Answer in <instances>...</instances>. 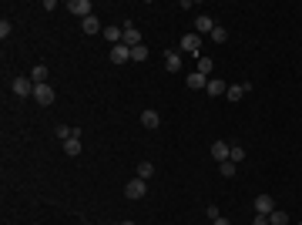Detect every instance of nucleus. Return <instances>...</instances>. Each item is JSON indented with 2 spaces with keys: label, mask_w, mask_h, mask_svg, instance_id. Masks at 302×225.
Masks as SVG:
<instances>
[{
  "label": "nucleus",
  "mask_w": 302,
  "mask_h": 225,
  "mask_svg": "<svg viewBox=\"0 0 302 225\" xmlns=\"http://www.w3.org/2000/svg\"><path fill=\"white\" fill-rule=\"evenodd\" d=\"M178 51H181V54L202 57V37H198V34H185V37L178 40Z\"/></svg>",
  "instance_id": "nucleus-1"
},
{
  "label": "nucleus",
  "mask_w": 302,
  "mask_h": 225,
  "mask_svg": "<svg viewBox=\"0 0 302 225\" xmlns=\"http://www.w3.org/2000/svg\"><path fill=\"white\" fill-rule=\"evenodd\" d=\"M124 195H128L131 202H141V198L148 195V182H145V178H131V182L124 185Z\"/></svg>",
  "instance_id": "nucleus-2"
},
{
  "label": "nucleus",
  "mask_w": 302,
  "mask_h": 225,
  "mask_svg": "<svg viewBox=\"0 0 302 225\" xmlns=\"http://www.w3.org/2000/svg\"><path fill=\"white\" fill-rule=\"evenodd\" d=\"M10 91L17 94V97H30V94H34V81H30V77H14V81H10Z\"/></svg>",
  "instance_id": "nucleus-3"
},
{
  "label": "nucleus",
  "mask_w": 302,
  "mask_h": 225,
  "mask_svg": "<svg viewBox=\"0 0 302 225\" xmlns=\"http://www.w3.org/2000/svg\"><path fill=\"white\" fill-rule=\"evenodd\" d=\"M34 101H37L40 108L54 104V88H51V84H34Z\"/></svg>",
  "instance_id": "nucleus-4"
},
{
  "label": "nucleus",
  "mask_w": 302,
  "mask_h": 225,
  "mask_svg": "<svg viewBox=\"0 0 302 225\" xmlns=\"http://www.w3.org/2000/svg\"><path fill=\"white\" fill-rule=\"evenodd\" d=\"M67 10H71V14H74V17H91V10H94V7H91V0H71V3H67Z\"/></svg>",
  "instance_id": "nucleus-5"
},
{
  "label": "nucleus",
  "mask_w": 302,
  "mask_h": 225,
  "mask_svg": "<svg viewBox=\"0 0 302 225\" xmlns=\"http://www.w3.org/2000/svg\"><path fill=\"white\" fill-rule=\"evenodd\" d=\"M111 61L114 64H128V61H131V47H128V44H114L111 47Z\"/></svg>",
  "instance_id": "nucleus-6"
},
{
  "label": "nucleus",
  "mask_w": 302,
  "mask_h": 225,
  "mask_svg": "<svg viewBox=\"0 0 302 225\" xmlns=\"http://www.w3.org/2000/svg\"><path fill=\"white\" fill-rule=\"evenodd\" d=\"M211 31H215V20L208 17V14H198L195 17V34L202 37V34H211Z\"/></svg>",
  "instance_id": "nucleus-7"
},
{
  "label": "nucleus",
  "mask_w": 302,
  "mask_h": 225,
  "mask_svg": "<svg viewBox=\"0 0 302 225\" xmlns=\"http://www.w3.org/2000/svg\"><path fill=\"white\" fill-rule=\"evenodd\" d=\"M121 27H124V40H121V44H128V47H138V44H141V34H138V27H134L131 20H128V24H121Z\"/></svg>",
  "instance_id": "nucleus-8"
},
{
  "label": "nucleus",
  "mask_w": 302,
  "mask_h": 225,
  "mask_svg": "<svg viewBox=\"0 0 302 225\" xmlns=\"http://www.w3.org/2000/svg\"><path fill=\"white\" fill-rule=\"evenodd\" d=\"M141 125H145L148 131H154V128L161 125V114L154 111V108H145V111H141Z\"/></svg>",
  "instance_id": "nucleus-9"
},
{
  "label": "nucleus",
  "mask_w": 302,
  "mask_h": 225,
  "mask_svg": "<svg viewBox=\"0 0 302 225\" xmlns=\"http://www.w3.org/2000/svg\"><path fill=\"white\" fill-rule=\"evenodd\" d=\"M272 212H275L272 195H259V198H255V215H272Z\"/></svg>",
  "instance_id": "nucleus-10"
},
{
  "label": "nucleus",
  "mask_w": 302,
  "mask_h": 225,
  "mask_svg": "<svg viewBox=\"0 0 302 225\" xmlns=\"http://www.w3.org/2000/svg\"><path fill=\"white\" fill-rule=\"evenodd\" d=\"M81 31H84L88 37H94V34H101V31H104V27H101V20H97L94 14H91V17H84V20H81Z\"/></svg>",
  "instance_id": "nucleus-11"
},
{
  "label": "nucleus",
  "mask_w": 302,
  "mask_h": 225,
  "mask_svg": "<svg viewBox=\"0 0 302 225\" xmlns=\"http://www.w3.org/2000/svg\"><path fill=\"white\" fill-rule=\"evenodd\" d=\"M228 155H232V145H225V141H215L211 145V158L222 165V161H228Z\"/></svg>",
  "instance_id": "nucleus-12"
},
{
  "label": "nucleus",
  "mask_w": 302,
  "mask_h": 225,
  "mask_svg": "<svg viewBox=\"0 0 302 225\" xmlns=\"http://www.w3.org/2000/svg\"><path fill=\"white\" fill-rule=\"evenodd\" d=\"M165 67H168V74L181 71V51H168V54H165Z\"/></svg>",
  "instance_id": "nucleus-13"
},
{
  "label": "nucleus",
  "mask_w": 302,
  "mask_h": 225,
  "mask_svg": "<svg viewBox=\"0 0 302 225\" xmlns=\"http://www.w3.org/2000/svg\"><path fill=\"white\" fill-rule=\"evenodd\" d=\"M208 94H211V97H222V94L228 91V84L225 81H218V77H208V88H205Z\"/></svg>",
  "instance_id": "nucleus-14"
},
{
  "label": "nucleus",
  "mask_w": 302,
  "mask_h": 225,
  "mask_svg": "<svg viewBox=\"0 0 302 225\" xmlns=\"http://www.w3.org/2000/svg\"><path fill=\"white\" fill-rule=\"evenodd\" d=\"M245 94H248V84H228L225 97H228V101H242Z\"/></svg>",
  "instance_id": "nucleus-15"
},
{
  "label": "nucleus",
  "mask_w": 302,
  "mask_h": 225,
  "mask_svg": "<svg viewBox=\"0 0 302 225\" xmlns=\"http://www.w3.org/2000/svg\"><path fill=\"white\" fill-rule=\"evenodd\" d=\"M101 34L111 40V47H114V44H121V40H124V27H114V24H111V27H104Z\"/></svg>",
  "instance_id": "nucleus-16"
},
{
  "label": "nucleus",
  "mask_w": 302,
  "mask_h": 225,
  "mask_svg": "<svg viewBox=\"0 0 302 225\" xmlns=\"http://www.w3.org/2000/svg\"><path fill=\"white\" fill-rule=\"evenodd\" d=\"M188 88H191V91H205V88H208V77L195 71V74H188Z\"/></svg>",
  "instance_id": "nucleus-17"
},
{
  "label": "nucleus",
  "mask_w": 302,
  "mask_h": 225,
  "mask_svg": "<svg viewBox=\"0 0 302 225\" xmlns=\"http://www.w3.org/2000/svg\"><path fill=\"white\" fill-rule=\"evenodd\" d=\"M30 81H34V84H47V64H34Z\"/></svg>",
  "instance_id": "nucleus-18"
},
{
  "label": "nucleus",
  "mask_w": 302,
  "mask_h": 225,
  "mask_svg": "<svg viewBox=\"0 0 302 225\" xmlns=\"http://www.w3.org/2000/svg\"><path fill=\"white\" fill-rule=\"evenodd\" d=\"M198 74H205V77H211V71H215V61L211 57H198V67H195Z\"/></svg>",
  "instance_id": "nucleus-19"
},
{
  "label": "nucleus",
  "mask_w": 302,
  "mask_h": 225,
  "mask_svg": "<svg viewBox=\"0 0 302 225\" xmlns=\"http://www.w3.org/2000/svg\"><path fill=\"white\" fill-rule=\"evenodd\" d=\"M64 155H71V158H74V155H81V134H74L71 141H64Z\"/></svg>",
  "instance_id": "nucleus-20"
},
{
  "label": "nucleus",
  "mask_w": 302,
  "mask_h": 225,
  "mask_svg": "<svg viewBox=\"0 0 302 225\" xmlns=\"http://www.w3.org/2000/svg\"><path fill=\"white\" fill-rule=\"evenodd\" d=\"M269 225H289V212H282V208H275V212L269 215Z\"/></svg>",
  "instance_id": "nucleus-21"
},
{
  "label": "nucleus",
  "mask_w": 302,
  "mask_h": 225,
  "mask_svg": "<svg viewBox=\"0 0 302 225\" xmlns=\"http://www.w3.org/2000/svg\"><path fill=\"white\" fill-rule=\"evenodd\" d=\"M131 61H134V64L148 61V47H145V44H138V47H131Z\"/></svg>",
  "instance_id": "nucleus-22"
},
{
  "label": "nucleus",
  "mask_w": 302,
  "mask_h": 225,
  "mask_svg": "<svg viewBox=\"0 0 302 225\" xmlns=\"http://www.w3.org/2000/svg\"><path fill=\"white\" fill-rule=\"evenodd\" d=\"M211 40H215V44H225V40H228V31L222 27V24H215V31H211Z\"/></svg>",
  "instance_id": "nucleus-23"
},
{
  "label": "nucleus",
  "mask_w": 302,
  "mask_h": 225,
  "mask_svg": "<svg viewBox=\"0 0 302 225\" xmlns=\"http://www.w3.org/2000/svg\"><path fill=\"white\" fill-rule=\"evenodd\" d=\"M151 175H154V165H151V161H141V165H138V178H145V182H148Z\"/></svg>",
  "instance_id": "nucleus-24"
},
{
  "label": "nucleus",
  "mask_w": 302,
  "mask_h": 225,
  "mask_svg": "<svg viewBox=\"0 0 302 225\" xmlns=\"http://www.w3.org/2000/svg\"><path fill=\"white\" fill-rule=\"evenodd\" d=\"M228 161H235V165H239V161H245V148H242V145H232V155H228Z\"/></svg>",
  "instance_id": "nucleus-25"
},
{
  "label": "nucleus",
  "mask_w": 302,
  "mask_h": 225,
  "mask_svg": "<svg viewBox=\"0 0 302 225\" xmlns=\"http://www.w3.org/2000/svg\"><path fill=\"white\" fill-rule=\"evenodd\" d=\"M235 171H239V165H235V161H222V175H225V178H232Z\"/></svg>",
  "instance_id": "nucleus-26"
},
{
  "label": "nucleus",
  "mask_w": 302,
  "mask_h": 225,
  "mask_svg": "<svg viewBox=\"0 0 302 225\" xmlns=\"http://www.w3.org/2000/svg\"><path fill=\"white\" fill-rule=\"evenodd\" d=\"M10 31H14V27H10V20L3 17V20H0V37L7 40V37H10Z\"/></svg>",
  "instance_id": "nucleus-27"
},
{
  "label": "nucleus",
  "mask_w": 302,
  "mask_h": 225,
  "mask_svg": "<svg viewBox=\"0 0 302 225\" xmlns=\"http://www.w3.org/2000/svg\"><path fill=\"white\" fill-rule=\"evenodd\" d=\"M205 215H208V219H211V222H215V219H218L222 212H218V205H205Z\"/></svg>",
  "instance_id": "nucleus-28"
},
{
  "label": "nucleus",
  "mask_w": 302,
  "mask_h": 225,
  "mask_svg": "<svg viewBox=\"0 0 302 225\" xmlns=\"http://www.w3.org/2000/svg\"><path fill=\"white\" fill-rule=\"evenodd\" d=\"M252 225H269V215H255V219H252Z\"/></svg>",
  "instance_id": "nucleus-29"
},
{
  "label": "nucleus",
  "mask_w": 302,
  "mask_h": 225,
  "mask_svg": "<svg viewBox=\"0 0 302 225\" xmlns=\"http://www.w3.org/2000/svg\"><path fill=\"white\" fill-rule=\"evenodd\" d=\"M211 225H232V222H228L225 215H218V219H215V222H211Z\"/></svg>",
  "instance_id": "nucleus-30"
},
{
  "label": "nucleus",
  "mask_w": 302,
  "mask_h": 225,
  "mask_svg": "<svg viewBox=\"0 0 302 225\" xmlns=\"http://www.w3.org/2000/svg\"><path fill=\"white\" fill-rule=\"evenodd\" d=\"M121 225H138V222H131V219H124V222H121Z\"/></svg>",
  "instance_id": "nucleus-31"
}]
</instances>
